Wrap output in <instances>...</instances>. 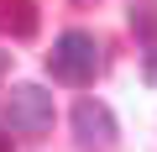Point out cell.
Masks as SVG:
<instances>
[{"label":"cell","instance_id":"277c9868","mask_svg":"<svg viewBox=\"0 0 157 152\" xmlns=\"http://www.w3.org/2000/svg\"><path fill=\"white\" fill-rule=\"evenodd\" d=\"M131 32L147 47V79H157V6L152 0H131Z\"/></svg>","mask_w":157,"mask_h":152},{"label":"cell","instance_id":"8992f818","mask_svg":"<svg viewBox=\"0 0 157 152\" xmlns=\"http://www.w3.org/2000/svg\"><path fill=\"white\" fill-rule=\"evenodd\" d=\"M0 152H11V136H6V131H0Z\"/></svg>","mask_w":157,"mask_h":152},{"label":"cell","instance_id":"6da1fadb","mask_svg":"<svg viewBox=\"0 0 157 152\" xmlns=\"http://www.w3.org/2000/svg\"><path fill=\"white\" fill-rule=\"evenodd\" d=\"M100 42H94V32H84V26H68L58 42H52V53H47V73L58 84H89L94 73H100Z\"/></svg>","mask_w":157,"mask_h":152},{"label":"cell","instance_id":"5b68a950","mask_svg":"<svg viewBox=\"0 0 157 152\" xmlns=\"http://www.w3.org/2000/svg\"><path fill=\"white\" fill-rule=\"evenodd\" d=\"M0 32L16 42L37 37V0H0Z\"/></svg>","mask_w":157,"mask_h":152},{"label":"cell","instance_id":"7a4b0ae2","mask_svg":"<svg viewBox=\"0 0 157 152\" xmlns=\"http://www.w3.org/2000/svg\"><path fill=\"white\" fill-rule=\"evenodd\" d=\"M52 95L42 89V84H16L11 89V100H6V126L11 131H26V136H37V131H47L52 126Z\"/></svg>","mask_w":157,"mask_h":152},{"label":"cell","instance_id":"52a82bcc","mask_svg":"<svg viewBox=\"0 0 157 152\" xmlns=\"http://www.w3.org/2000/svg\"><path fill=\"white\" fill-rule=\"evenodd\" d=\"M6 63H11V53H0V73H6Z\"/></svg>","mask_w":157,"mask_h":152},{"label":"cell","instance_id":"3957f363","mask_svg":"<svg viewBox=\"0 0 157 152\" xmlns=\"http://www.w3.org/2000/svg\"><path fill=\"white\" fill-rule=\"evenodd\" d=\"M73 136L84 142V147H110V142H115V115H110V105L78 100V105H73Z\"/></svg>","mask_w":157,"mask_h":152}]
</instances>
